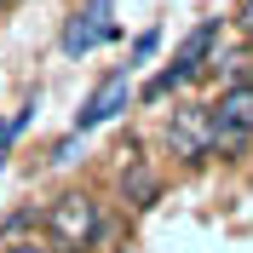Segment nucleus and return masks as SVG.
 <instances>
[{
	"mask_svg": "<svg viewBox=\"0 0 253 253\" xmlns=\"http://www.w3.org/2000/svg\"><path fill=\"white\" fill-rule=\"evenodd\" d=\"M219 35H224V17H202L196 29L178 41V52H173V63L161 69V75H150L144 81V104H161L167 92H178V86H190V81L207 69V58L219 52Z\"/></svg>",
	"mask_w": 253,
	"mask_h": 253,
	"instance_id": "2",
	"label": "nucleus"
},
{
	"mask_svg": "<svg viewBox=\"0 0 253 253\" xmlns=\"http://www.w3.org/2000/svg\"><path fill=\"white\" fill-rule=\"evenodd\" d=\"M126 98H132V69H110V75L98 81V92L81 104V115H75V132H92V126H104V121H115V115L126 110Z\"/></svg>",
	"mask_w": 253,
	"mask_h": 253,
	"instance_id": "5",
	"label": "nucleus"
},
{
	"mask_svg": "<svg viewBox=\"0 0 253 253\" xmlns=\"http://www.w3.org/2000/svg\"><path fill=\"white\" fill-rule=\"evenodd\" d=\"M110 6H115V0H86V6L69 12V23H63V35H58L63 58H86V52H98L104 41L121 35V29L110 23Z\"/></svg>",
	"mask_w": 253,
	"mask_h": 253,
	"instance_id": "4",
	"label": "nucleus"
},
{
	"mask_svg": "<svg viewBox=\"0 0 253 253\" xmlns=\"http://www.w3.org/2000/svg\"><path fill=\"white\" fill-rule=\"evenodd\" d=\"M41 219H46L41 207H17L12 219H6V230H29V224H41Z\"/></svg>",
	"mask_w": 253,
	"mask_h": 253,
	"instance_id": "10",
	"label": "nucleus"
},
{
	"mask_svg": "<svg viewBox=\"0 0 253 253\" xmlns=\"http://www.w3.org/2000/svg\"><path fill=\"white\" fill-rule=\"evenodd\" d=\"M6 253H52V248H41V242H6Z\"/></svg>",
	"mask_w": 253,
	"mask_h": 253,
	"instance_id": "12",
	"label": "nucleus"
},
{
	"mask_svg": "<svg viewBox=\"0 0 253 253\" xmlns=\"http://www.w3.org/2000/svg\"><path fill=\"white\" fill-rule=\"evenodd\" d=\"M156 46H161V29L150 23V29H144L138 41H132V52H126V69H138V63H150V58H156Z\"/></svg>",
	"mask_w": 253,
	"mask_h": 253,
	"instance_id": "8",
	"label": "nucleus"
},
{
	"mask_svg": "<svg viewBox=\"0 0 253 253\" xmlns=\"http://www.w3.org/2000/svg\"><path fill=\"white\" fill-rule=\"evenodd\" d=\"M41 224H46V248L52 253H86L104 236V207H98V196H86V190H63L58 202L46 207Z\"/></svg>",
	"mask_w": 253,
	"mask_h": 253,
	"instance_id": "1",
	"label": "nucleus"
},
{
	"mask_svg": "<svg viewBox=\"0 0 253 253\" xmlns=\"http://www.w3.org/2000/svg\"><path fill=\"white\" fill-rule=\"evenodd\" d=\"M121 196L132 207H150L161 196V178H156V167L150 161H126V173H121Z\"/></svg>",
	"mask_w": 253,
	"mask_h": 253,
	"instance_id": "7",
	"label": "nucleus"
},
{
	"mask_svg": "<svg viewBox=\"0 0 253 253\" xmlns=\"http://www.w3.org/2000/svg\"><path fill=\"white\" fill-rule=\"evenodd\" d=\"M213 126H248L253 132V81H230L219 98H213Z\"/></svg>",
	"mask_w": 253,
	"mask_h": 253,
	"instance_id": "6",
	"label": "nucleus"
},
{
	"mask_svg": "<svg viewBox=\"0 0 253 253\" xmlns=\"http://www.w3.org/2000/svg\"><path fill=\"white\" fill-rule=\"evenodd\" d=\"M35 104H41V92H29L23 98V110L12 115V126H6V138H17V132H23V126H29V115H35Z\"/></svg>",
	"mask_w": 253,
	"mask_h": 253,
	"instance_id": "9",
	"label": "nucleus"
},
{
	"mask_svg": "<svg viewBox=\"0 0 253 253\" xmlns=\"http://www.w3.org/2000/svg\"><path fill=\"white\" fill-rule=\"evenodd\" d=\"M248 81H253V58H248Z\"/></svg>",
	"mask_w": 253,
	"mask_h": 253,
	"instance_id": "13",
	"label": "nucleus"
},
{
	"mask_svg": "<svg viewBox=\"0 0 253 253\" xmlns=\"http://www.w3.org/2000/svg\"><path fill=\"white\" fill-rule=\"evenodd\" d=\"M6 6H17V0H6Z\"/></svg>",
	"mask_w": 253,
	"mask_h": 253,
	"instance_id": "14",
	"label": "nucleus"
},
{
	"mask_svg": "<svg viewBox=\"0 0 253 253\" xmlns=\"http://www.w3.org/2000/svg\"><path fill=\"white\" fill-rule=\"evenodd\" d=\"M236 29H242V41H253V0L236 6Z\"/></svg>",
	"mask_w": 253,
	"mask_h": 253,
	"instance_id": "11",
	"label": "nucleus"
},
{
	"mask_svg": "<svg viewBox=\"0 0 253 253\" xmlns=\"http://www.w3.org/2000/svg\"><path fill=\"white\" fill-rule=\"evenodd\" d=\"M161 144H167V156L184 161V167L207 161V156H213V104H178V110L167 115Z\"/></svg>",
	"mask_w": 253,
	"mask_h": 253,
	"instance_id": "3",
	"label": "nucleus"
}]
</instances>
